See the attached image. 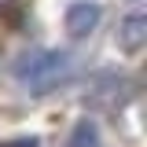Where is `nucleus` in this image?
<instances>
[{"label":"nucleus","instance_id":"6","mask_svg":"<svg viewBox=\"0 0 147 147\" xmlns=\"http://www.w3.org/2000/svg\"><path fill=\"white\" fill-rule=\"evenodd\" d=\"M4 147H37V136H22V140H11V144Z\"/></svg>","mask_w":147,"mask_h":147},{"label":"nucleus","instance_id":"3","mask_svg":"<svg viewBox=\"0 0 147 147\" xmlns=\"http://www.w3.org/2000/svg\"><path fill=\"white\" fill-rule=\"evenodd\" d=\"M125 96H129V81L121 74H99L92 81V88H88V103H96V107H118Z\"/></svg>","mask_w":147,"mask_h":147},{"label":"nucleus","instance_id":"1","mask_svg":"<svg viewBox=\"0 0 147 147\" xmlns=\"http://www.w3.org/2000/svg\"><path fill=\"white\" fill-rule=\"evenodd\" d=\"M18 85L33 92V96H44V92L59 88L66 77L74 74V55L55 52V48H33V52H22L11 66Z\"/></svg>","mask_w":147,"mask_h":147},{"label":"nucleus","instance_id":"4","mask_svg":"<svg viewBox=\"0 0 147 147\" xmlns=\"http://www.w3.org/2000/svg\"><path fill=\"white\" fill-rule=\"evenodd\" d=\"M147 44V15L144 11H132V15H125L121 22H118V48L121 52H140Z\"/></svg>","mask_w":147,"mask_h":147},{"label":"nucleus","instance_id":"5","mask_svg":"<svg viewBox=\"0 0 147 147\" xmlns=\"http://www.w3.org/2000/svg\"><path fill=\"white\" fill-rule=\"evenodd\" d=\"M66 147H103V136H99V125L92 121V118H81L77 125H74L70 140Z\"/></svg>","mask_w":147,"mask_h":147},{"label":"nucleus","instance_id":"2","mask_svg":"<svg viewBox=\"0 0 147 147\" xmlns=\"http://www.w3.org/2000/svg\"><path fill=\"white\" fill-rule=\"evenodd\" d=\"M99 18H103V7L96 4V0H77V4H70L66 7V33L74 37V40H81V37H88L96 26H99Z\"/></svg>","mask_w":147,"mask_h":147}]
</instances>
